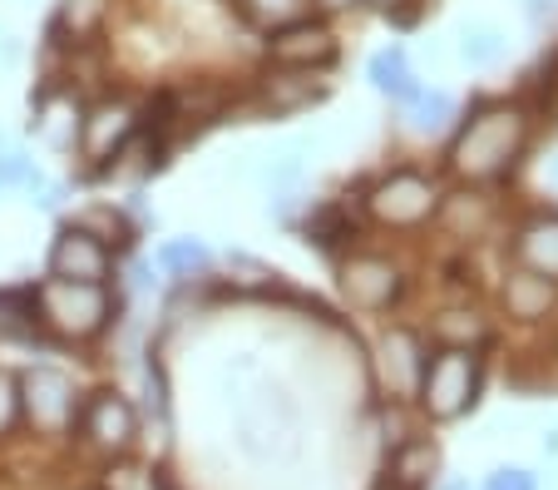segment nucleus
<instances>
[{"label":"nucleus","mask_w":558,"mask_h":490,"mask_svg":"<svg viewBox=\"0 0 558 490\" xmlns=\"http://www.w3.org/2000/svg\"><path fill=\"white\" fill-rule=\"evenodd\" d=\"M524 139H529V124L519 109L485 105L464 124V134L454 139V169L464 179H495V174H505L524 154Z\"/></svg>","instance_id":"1"},{"label":"nucleus","mask_w":558,"mask_h":490,"mask_svg":"<svg viewBox=\"0 0 558 490\" xmlns=\"http://www.w3.org/2000/svg\"><path fill=\"white\" fill-rule=\"evenodd\" d=\"M35 298V322L50 327L54 337L64 342H85L95 332L109 327V312H114V298H109L105 283H70V277H45Z\"/></svg>","instance_id":"2"},{"label":"nucleus","mask_w":558,"mask_h":490,"mask_svg":"<svg viewBox=\"0 0 558 490\" xmlns=\"http://www.w3.org/2000/svg\"><path fill=\"white\" fill-rule=\"evenodd\" d=\"M421 392H425L430 416H440V421L460 416L464 406L474 402V392H480V357H474L470 347H445L421 372Z\"/></svg>","instance_id":"3"},{"label":"nucleus","mask_w":558,"mask_h":490,"mask_svg":"<svg viewBox=\"0 0 558 490\" xmlns=\"http://www.w3.org/2000/svg\"><path fill=\"white\" fill-rule=\"evenodd\" d=\"M366 203L386 228H415L435 214L440 193H435V183L421 179V174H390V179H380L376 189H371Z\"/></svg>","instance_id":"4"},{"label":"nucleus","mask_w":558,"mask_h":490,"mask_svg":"<svg viewBox=\"0 0 558 490\" xmlns=\"http://www.w3.org/2000/svg\"><path fill=\"white\" fill-rule=\"evenodd\" d=\"M109 267H114V258H109L105 238H99L95 228H85V224L60 228V238H54V248H50V277H70V283H109Z\"/></svg>","instance_id":"5"},{"label":"nucleus","mask_w":558,"mask_h":490,"mask_svg":"<svg viewBox=\"0 0 558 490\" xmlns=\"http://www.w3.org/2000/svg\"><path fill=\"white\" fill-rule=\"evenodd\" d=\"M21 406L35 421V431H64L74 421V386L64 372L54 367H35V372L21 377Z\"/></svg>","instance_id":"6"},{"label":"nucleus","mask_w":558,"mask_h":490,"mask_svg":"<svg viewBox=\"0 0 558 490\" xmlns=\"http://www.w3.org/2000/svg\"><path fill=\"white\" fill-rule=\"evenodd\" d=\"M138 119H134V105L129 99H99L85 119H80V150L85 159H99L105 164L109 154H119L134 139Z\"/></svg>","instance_id":"7"},{"label":"nucleus","mask_w":558,"mask_h":490,"mask_svg":"<svg viewBox=\"0 0 558 490\" xmlns=\"http://www.w3.org/2000/svg\"><path fill=\"white\" fill-rule=\"evenodd\" d=\"M267 50H272V60L287 64V70H312V64H327L331 55H337V40H331V31L322 21H292V25H282V31H272Z\"/></svg>","instance_id":"8"},{"label":"nucleus","mask_w":558,"mask_h":490,"mask_svg":"<svg viewBox=\"0 0 558 490\" xmlns=\"http://www.w3.org/2000/svg\"><path fill=\"white\" fill-rule=\"evenodd\" d=\"M134 431H138V416H134V406H129L119 392L89 396V406H85V437L95 441L99 451H124L129 441H134Z\"/></svg>","instance_id":"9"},{"label":"nucleus","mask_w":558,"mask_h":490,"mask_svg":"<svg viewBox=\"0 0 558 490\" xmlns=\"http://www.w3.org/2000/svg\"><path fill=\"white\" fill-rule=\"evenodd\" d=\"M341 292H347L356 308H386V302L401 292V273H396L386 258H347V267H341Z\"/></svg>","instance_id":"10"},{"label":"nucleus","mask_w":558,"mask_h":490,"mask_svg":"<svg viewBox=\"0 0 558 490\" xmlns=\"http://www.w3.org/2000/svg\"><path fill=\"white\" fill-rule=\"evenodd\" d=\"M380 372H386V382L396 386V392H411V386H421V342L411 337V332H390L386 347H380Z\"/></svg>","instance_id":"11"},{"label":"nucleus","mask_w":558,"mask_h":490,"mask_svg":"<svg viewBox=\"0 0 558 490\" xmlns=\"http://www.w3.org/2000/svg\"><path fill=\"white\" fill-rule=\"evenodd\" d=\"M519 263L538 277H558V218H534L519 234Z\"/></svg>","instance_id":"12"},{"label":"nucleus","mask_w":558,"mask_h":490,"mask_svg":"<svg viewBox=\"0 0 558 490\" xmlns=\"http://www.w3.org/2000/svg\"><path fill=\"white\" fill-rule=\"evenodd\" d=\"M505 302H509V318H544L548 308H554V277H538V273H514L509 277V288H505Z\"/></svg>","instance_id":"13"},{"label":"nucleus","mask_w":558,"mask_h":490,"mask_svg":"<svg viewBox=\"0 0 558 490\" xmlns=\"http://www.w3.org/2000/svg\"><path fill=\"white\" fill-rule=\"evenodd\" d=\"M371 80H376V89L405 99V105L421 95V85H415V75H411V64H405V50H380L376 60H371Z\"/></svg>","instance_id":"14"},{"label":"nucleus","mask_w":558,"mask_h":490,"mask_svg":"<svg viewBox=\"0 0 558 490\" xmlns=\"http://www.w3.org/2000/svg\"><path fill=\"white\" fill-rule=\"evenodd\" d=\"M238 5H243L247 21L263 25L267 35L282 31V25H292V21H302V15H306V0H238Z\"/></svg>","instance_id":"15"},{"label":"nucleus","mask_w":558,"mask_h":490,"mask_svg":"<svg viewBox=\"0 0 558 490\" xmlns=\"http://www.w3.org/2000/svg\"><path fill=\"white\" fill-rule=\"evenodd\" d=\"M158 267L173 277H193L208 267V248H203L198 238H173V243L158 248Z\"/></svg>","instance_id":"16"},{"label":"nucleus","mask_w":558,"mask_h":490,"mask_svg":"<svg viewBox=\"0 0 558 490\" xmlns=\"http://www.w3.org/2000/svg\"><path fill=\"white\" fill-rule=\"evenodd\" d=\"M31 327H40L31 292H0V342L31 337Z\"/></svg>","instance_id":"17"},{"label":"nucleus","mask_w":558,"mask_h":490,"mask_svg":"<svg viewBox=\"0 0 558 490\" xmlns=\"http://www.w3.org/2000/svg\"><path fill=\"white\" fill-rule=\"evenodd\" d=\"M15 189L35 193V189H40V169H35L31 154L5 150V154H0V193H15Z\"/></svg>","instance_id":"18"},{"label":"nucleus","mask_w":558,"mask_h":490,"mask_svg":"<svg viewBox=\"0 0 558 490\" xmlns=\"http://www.w3.org/2000/svg\"><path fill=\"white\" fill-rule=\"evenodd\" d=\"M454 115V99L450 95H415L411 99V124L421 129V134H435V129H445V119Z\"/></svg>","instance_id":"19"},{"label":"nucleus","mask_w":558,"mask_h":490,"mask_svg":"<svg viewBox=\"0 0 558 490\" xmlns=\"http://www.w3.org/2000/svg\"><path fill=\"white\" fill-rule=\"evenodd\" d=\"M435 332H440L445 342H454V347H470V342L485 337V322L470 318V312H445V318L435 322Z\"/></svg>","instance_id":"20"},{"label":"nucleus","mask_w":558,"mask_h":490,"mask_svg":"<svg viewBox=\"0 0 558 490\" xmlns=\"http://www.w3.org/2000/svg\"><path fill=\"white\" fill-rule=\"evenodd\" d=\"M460 55H464L470 64H495L499 55H505V40H499L495 31H485V25H480V31H464Z\"/></svg>","instance_id":"21"},{"label":"nucleus","mask_w":558,"mask_h":490,"mask_svg":"<svg viewBox=\"0 0 558 490\" xmlns=\"http://www.w3.org/2000/svg\"><path fill=\"white\" fill-rule=\"evenodd\" d=\"M322 89L316 85H296V75H272L267 80V99H272V109H292V105H306V99H316Z\"/></svg>","instance_id":"22"},{"label":"nucleus","mask_w":558,"mask_h":490,"mask_svg":"<svg viewBox=\"0 0 558 490\" xmlns=\"http://www.w3.org/2000/svg\"><path fill=\"white\" fill-rule=\"evenodd\" d=\"M99 15H105V0H64L60 25L74 31V35H89L99 25Z\"/></svg>","instance_id":"23"},{"label":"nucleus","mask_w":558,"mask_h":490,"mask_svg":"<svg viewBox=\"0 0 558 490\" xmlns=\"http://www.w3.org/2000/svg\"><path fill=\"white\" fill-rule=\"evenodd\" d=\"M430 470H435V446H425V441H415V446H405L396 456V476L401 480H425Z\"/></svg>","instance_id":"24"},{"label":"nucleus","mask_w":558,"mask_h":490,"mask_svg":"<svg viewBox=\"0 0 558 490\" xmlns=\"http://www.w3.org/2000/svg\"><path fill=\"white\" fill-rule=\"evenodd\" d=\"M15 416H21V382L11 372H0V437L15 427Z\"/></svg>","instance_id":"25"},{"label":"nucleus","mask_w":558,"mask_h":490,"mask_svg":"<svg viewBox=\"0 0 558 490\" xmlns=\"http://www.w3.org/2000/svg\"><path fill=\"white\" fill-rule=\"evenodd\" d=\"M489 490H534V476H524V470H499V476L489 480Z\"/></svg>","instance_id":"26"},{"label":"nucleus","mask_w":558,"mask_h":490,"mask_svg":"<svg viewBox=\"0 0 558 490\" xmlns=\"http://www.w3.org/2000/svg\"><path fill=\"white\" fill-rule=\"evenodd\" d=\"M15 60H21V45H15V40H11V35L0 31V70H11V64H15Z\"/></svg>","instance_id":"27"},{"label":"nucleus","mask_w":558,"mask_h":490,"mask_svg":"<svg viewBox=\"0 0 558 490\" xmlns=\"http://www.w3.org/2000/svg\"><path fill=\"white\" fill-rule=\"evenodd\" d=\"M450 490H470V486H450Z\"/></svg>","instance_id":"28"}]
</instances>
